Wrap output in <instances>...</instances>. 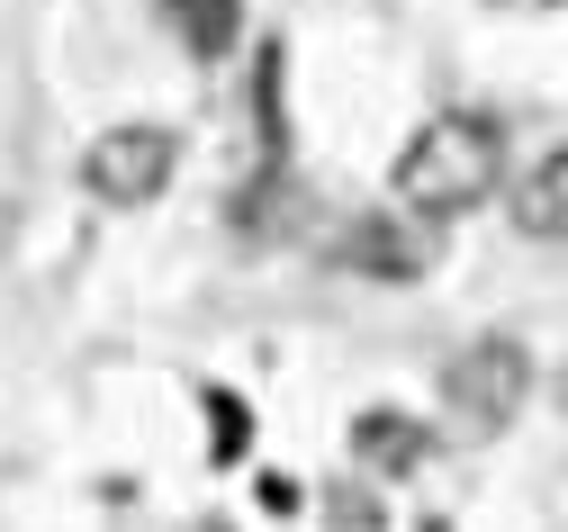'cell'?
I'll use <instances>...</instances> for the list:
<instances>
[{"instance_id": "6da1fadb", "label": "cell", "mask_w": 568, "mask_h": 532, "mask_svg": "<svg viewBox=\"0 0 568 532\" xmlns=\"http://www.w3.org/2000/svg\"><path fill=\"white\" fill-rule=\"evenodd\" d=\"M496 181H506V127L478 118V109H452V118H424L406 135V154L388 172L397 208L415 225H443V217H469L496 199Z\"/></svg>"}, {"instance_id": "7a4b0ae2", "label": "cell", "mask_w": 568, "mask_h": 532, "mask_svg": "<svg viewBox=\"0 0 568 532\" xmlns=\"http://www.w3.org/2000/svg\"><path fill=\"white\" fill-rule=\"evenodd\" d=\"M524 398H532V352H524L515 334H478V343L452 352V370H443V415H452L469 442L506 433V424L524 415Z\"/></svg>"}, {"instance_id": "3957f363", "label": "cell", "mask_w": 568, "mask_h": 532, "mask_svg": "<svg viewBox=\"0 0 568 532\" xmlns=\"http://www.w3.org/2000/svg\"><path fill=\"white\" fill-rule=\"evenodd\" d=\"M181 172V135L172 127H109L91 135V154H82V190L100 208H154Z\"/></svg>"}, {"instance_id": "277c9868", "label": "cell", "mask_w": 568, "mask_h": 532, "mask_svg": "<svg viewBox=\"0 0 568 532\" xmlns=\"http://www.w3.org/2000/svg\"><path fill=\"white\" fill-rule=\"evenodd\" d=\"M515 225L532 244H568V144H550V154L515 181Z\"/></svg>"}, {"instance_id": "5b68a950", "label": "cell", "mask_w": 568, "mask_h": 532, "mask_svg": "<svg viewBox=\"0 0 568 532\" xmlns=\"http://www.w3.org/2000/svg\"><path fill=\"white\" fill-rule=\"evenodd\" d=\"M424 451H434V433H424L415 415H397V406H371L362 424H352V461H362V470H379V479L415 470Z\"/></svg>"}, {"instance_id": "8992f818", "label": "cell", "mask_w": 568, "mask_h": 532, "mask_svg": "<svg viewBox=\"0 0 568 532\" xmlns=\"http://www.w3.org/2000/svg\"><path fill=\"white\" fill-rule=\"evenodd\" d=\"M343 253L362 262L371 280H415L424 235H415V217H406V208H388V217H362V225H352V244H343Z\"/></svg>"}, {"instance_id": "52a82bcc", "label": "cell", "mask_w": 568, "mask_h": 532, "mask_svg": "<svg viewBox=\"0 0 568 532\" xmlns=\"http://www.w3.org/2000/svg\"><path fill=\"white\" fill-rule=\"evenodd\" d=\"M163 19H172V37H181L199 63H217V54L235 46V19H244V10H235V0H163Z\"/></svg>"}, {"instance_id": "ba28073f", "label": "cell", "mask_w": 568, "mask_h": 532, "mask_svg": "<svg viewBox=\"0 0 568 532\" xmlns=\"http://www.w3.org/2000/svg\"><path fill=\"white\" fill-rule=\"evenodd\" d=\"M496 10H559V0H496Z\"/></svg>"}, {"instance_id": "9c48e42d", "label": "cell", "mask_w": 568, "mask_h": 532, "mask_svg": "<svg viewBox=\"0 0 568 532\" xmlns=\"http://www.w3.org/2000/svg\"><path fill=\"white\" fill-rule=\"evenodd\" d=\"M550 398H559V406H568V361H559V379H550Z\"/></svg>"}]
</instances>
